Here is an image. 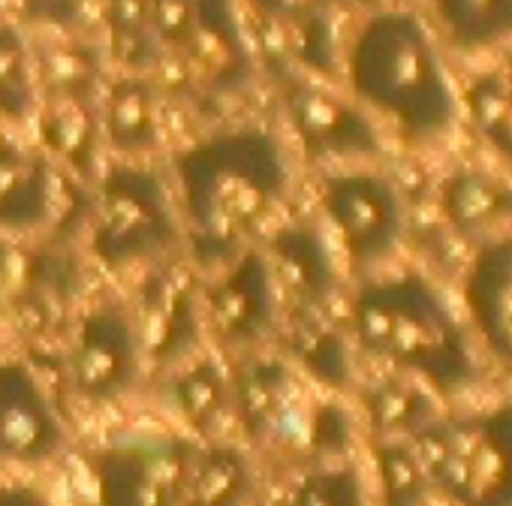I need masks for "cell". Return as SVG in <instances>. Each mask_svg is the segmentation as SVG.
<instances>
[{"mask_svg": "<svg viewBox=\"0 0 512 506\" xmlns=\"http://www.w3.org/2000/svg\"><path fill=\"white\" fill-rule=\"evenodd\" d=\"M344 79L359 106L395 124L410 142H437L452 133L458 100L428 25L410 10L365 16L347 49Z\"/></svg>", "mask_w": 512, "mask_h": 506, "instance_id": "6da1fadb", "label": "cell"}, {"mask_svg": "<svg viewBox=\"0 0 512 506\" xmlns=\"http://www.w3.org/2000/svg\"><path fill=\"white\" fill-rule=\"evenodd\" d=\"M362 341L422 374L437 389L461 392L476 380L473 353L443 296L416 275L371 287L356 311Z\"/></svg>", "mask_w": 512, "mask_h": 506, "instance_id": "7a4b0ae2", "label": "cell"}, {"mask_svg": "<svg viewBox=\"0 0 512 506\" xmlns=\"http://www.w3.org/2000/svg\"><path fill=\"white\" fill-rule=\"evenodd\" d=\"M410 449L455 506H512V404L434 419Z\"/></svg>", "mask_w": 512, "mask_h": 506, "instance_id": "3957f363", "label": "cell"}, {"mask_svg": "<svg viewBox=\"0 0 512 506\" xmlns=\"http://www.w3.org/2000/svg\"><path fill=\"white\" fill-rule=\"evenodd\" d=\"M326 208L359 260L374 263L395 250L401 235V199L374 172H344L326 184Z\"/></svg>", "mask_w": 512, "mask_h": 506, "instance_id": "277c9868", "label": "cell"}, {"mask_svg": "<svg viewBox=\"0 0 512 506\" xmlns=\"http://www.w3.org/2000/svg\"><path fill=\"white\" fill-rule=\"evenodd\" d=\"M290 121L314 154L326 157H371L380 154V136L359 103L314 85L308 79L287 82Z\"/></svg>", "mask_w": 512, "mask_h": 506, "instance_id": "5b68a950", "label": "cell"}, {"mask_svg": "<svg viewBox=\"0 0 512 506\" xmlns=\"http://www.w3.org/2000/svg\"><path fill=\"white\" fill-rule=\"evenodd\" d=\"M178 52L211 88H241L253 76V52L238 0H196Z\"/></svg>", "mask_w": 512, "mask_h": 506, "instance_id": "8992f818", "label": "cell"}, {"mask_svg": "<svg viewBox=\"0 0 512 506\" xmlns=\"http://www.w3.org/2000/svg\"><path fill=\"white\" fill-rule=\"evenodd\" d=\"M464 299L482 344L512 365V235L479 247L464 281Z\"/></svg>", "mask_w": 512, "mask_h": 506, "instance_id": "52a82bcc", "label": "cell"}, {"mask_svg": "<svg viewBox=\"0 0 512 506\" xmlns=\"http://www.w3.org/2000/svg\"><path fill=\"white\" fill-rule=\"evenodd\" d=\"M440 205L458 235L485 244L512 223V184L482 169H458L443 181Z\"/></svg>", "mask_w": 512, "mask_h": 506, "instance_id": "ba28073f", "label": "cell"}, {"mask_svg": "<svg viewBox=\"0 0 512 506\" xmlns=\"http://www.w3.org/2000/svg\"><path fill=\"white\" fill-rule=\"evenodd\" d=\"M106 130L118 148L142 151L157 139V91L145 73H121L106 91Z\"/></svg>", "mask_w": 512, "mask_h": 506, "instance_id": "9c48e42d", "label": "cell"}, {"mask_svg": "<svg viewBox=\"0 0 512 506\" xmlns=\"http://www.w3.org/2000/svg\"><path fill=\"white\" fill-rule=\"evenodd\" d=\"M458 52H485L512 40V0H431Z\"/></svg>", "mask_w": 512, "mask_h": 506, "instance_id": "30bf717a", "label": "cell"}, {"mask_svg": "<svg viewBox=\"0 0 512 506\" xmlns=\"http://www.w3.org/2000/svg\"><path fill=\"white\" fill-rule=\"evenodd\" d=\"M100 22L109 34L112 58L121 61L127 73H148L160 49L148 0H103Z\"/></svg>", "mask_w": 512, "mask_h": 506, "instance_id": "8fae6325", "label": "cell"}, {"mask_svg": "<svg viewBox=\"0 0 512 506\" xmlns=\"http://www.w3.org/2000/svg\"><path fill=\"white\" fill-rule=\"evenodd\" d=\"M37 85L34 43L13 19H0V115H31L37 106Z\"/></svg>", "mask_w": 512, "mask_h": 506, "instance_id": "7c38bea8", "label": "cell"}, {"mask_svg": "<svg viewBox=\"0 0 512 506\" xmlns=\"http://www.w3.org/2000/svg\"><path fill=\"white\" fill-rule=\"evenodd\" d=\"M467 109L479 136L512 160V58L503 70L482 73L467 88Z\"/></svg>", "mask_w": 512, "mask_h": 506, "instance_id": "4fadbf2b", "label": "cell"}, {"mask_svg": "<svg viewBox=\"0 0 512 506\" xmlns=\"http://www.w3.org/2000/svg\"><path fill=\"white\" fill-rule=\"evenodd\" d=\"M368 413L386 434H416L434 422V401L416 386L386 383L368 398Z\"/></svg>", "mask_w": 512, "mask_h": 506, "instance_id": "5bb4252c", "label": "cell"}, {"mask_svg": "<svg viewBox=\"0 0 512 506\" xmlns=\"http://www.w3.org/2000/svg\"><path fill=\"white\" fill-rule=\"evenodd\" d=\"M43 133L64 154H76V151L88 148V142L94 136V112L88 106V97L46 91Z\"/></svg>", "mask_w": 512, "mask_h": 506, "instance_id": "9a60e30c", "label": "cell"}, {"mask_svg": "<svg viewBox=\"0 0 512 506\" xmlns=\"http://www.w3.org/2000/svg\"><path fill=\"white\" fill-rule=\"evenodd\" d=\"M380 479H383V503L386 506H422L428 497V473L419 464L410 446H383L377 452Z\"/></svg>", "mask_w": 512, "mask_h": 506, "instance_id": "2e32d148", "label": "cell"}, {"mask_svg": "<svg viewBox=\"0 0 512 506\" xmlns=\"http://www.w3.org/2000/svg\"><path fill=\"white\" fill-rule=\"evenodd\" d=\"M148 4H151V25H154L160 46L178 49L196 0H148Z\"/></svg>", "mask_w": 512, "mask_h": 506, "instance_id": "e0dca14e", "label": "cell"}, {"mask_svg": "<svg viewBox=\"0 0 512 506\" xmlns=\"http://www.w3.org/2000/svg\"><path fill=\"white\" fill-rule=\"evenodd\" d=\"M302 506H365V500L353 473H329L311 485Z\"/></svg>", "mask_w": 512, "mask_h": 506, "instance_id": "ac0fdd59", "label": "cell"}, {"mask_svg": "<svg viewBox=\"0 0 512 506\" xmlns=\"http://www.w3.org/2000/svg\"><path fill=\"white\" fill-rule=\"evenodd\" d=\"M247 4L284 28H302L314 19H323L326 0H247Z\"/></svg>", "mask_w": 512, "mask_h": 506, "instance_id": "d6986e66", "label": "cell"}, {"mask_svg": "<svg viewBox=\"0 0 512 506\" xmlns=\"http://www.w3.org/2000/svg\"><path fill=\"white\" fill-rule=\"evenodd\" d=\"M82 0H25V7H31V13L37 19H43V25H67V19H76Z\"/></svg>", "mask_w": 512, "mask_h": 506, "instance_id": "ffe728a7", "label": "cell"}, {"mask_svg": "<svg viewBox=\"0 0 512 506\" xmlns=\"http://www.w3.org/2000/svg\"><path fill=\"white\" fill-rule=\"evenodd\" d=\"M7 7H10V0H0V19H10L7 16Z\"/></svg>", "mask_w": 512, "mask_h": 506, "instance_id": "44dd1931", "label": "cell"}]
</instances>
